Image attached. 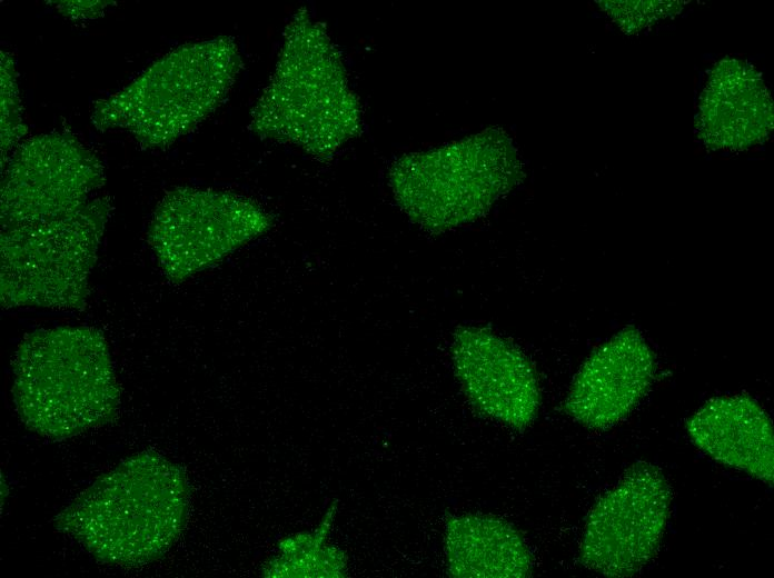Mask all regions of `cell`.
<instances>
[{
  "label": "cell",
  "mask_w": 774,
  "mask_h": 578,
  "mask_svg": "<svg viewBox=\"0 0 774 578\" xmlns=\"http://www.w3.org/2000/svg\"><path fill=\"white\" fill-rule=\"evenodd\" d=\"M523 177L510 139L498 130L405 155L389 172L403 211L423 229L437 233L483 217Z\"/></svg>",
  "instance_id": "5"
},
{
  "label": "cell",
  "mask_w": 774,
  "mask_h": 578,
  "mask_svg": "<svg viewBox=\"0 0 774 578\" xmlns=\"http://www.w3.org/2000/svg\"><path fill=\"white\" fill-rule=\"evenodd\" d=\"M671 505L672 489L661 468L647 461L633 464L592 507L580 562L612 578L638 572L659 548Z\"/></svg>",
  "instance_id": "8"
},
{
  "label": "cell",
  "mask_w": 774,
  "mask_h": 578,
  "mask_svg": "<svg viewBox=\"0 0 774 578\" xmlns=\"http://www.w3.org/2000/svg\"><path fill=\"white\" fill-rule=\"evenodd\" d=\"M57 8L59 11L69 18H95L102 13V9L107 7L109 1H58Z\"/></svg>",
  "instance_id": "18"
},
{
  "label": "cell",
  "mask_w": 774,
  "mask_h": 578,
  "mask_svg": "<svg viewBox=\"0 0 774 578\" xmlns=\"http://www.w3.org/2000/svg\"><path fill=\"white\" fill-rule=\"evenodd\" d=\"M603 11L626 33H637L656 22L678 14L684 8L683 1H598Z\"/></svg>",
  "instance_id": "17"
},
{
  "label": "cell",
  "mask_w": 774,
  "mask_h": 578,
  "mask_svg": "<svg viewBox=\"0 0 774 578\" xmlns=\"http://www.w3.org/2000/svg\"><path fill=\"white\" fill-rule=\"evenodd\" d=\"M111 210L97 197L61 217L1 229V307L85 309Z\"/></svg>",
  "instance_id": "6"
},
{
  "label": "cell",
  "mask_w": 774,
  "mask_h": 578,
  "mask_svg": "<svg viewBox=\"0 0 774 578\" xmlns=\"http://www.w3.org/2000/svg\"><path fill=\"white\" fill-rule=\"evenodd\" d=\"M262 139L327 160L360 128L358 99L326 28L306 8L287 23L274 73L251 110Z\"/></svg>",
  "instance_id": "2"
},
{
  "label": "cell",
  "mask_w": 774,
  "mask_h": 578,
  "mask_svg": "<svg viewBox=\"0 0 774 578\" xmlns=\"http://www.w3.org/2000/svg\"><path fill=\"white\" fill-rule=\"evenodd\" d=\"M773 124V102L761 72L736 58L715 63L702 91L696 119L705 146L745 150L764 142Z\"/></svg>",
  "instance_id": "12"
},
{
  "label": "cell",
  "mask_w": 774,
  "mask_h": 578,
  "mask_svg": "<svg viewBox=\"0 0 774 578\" xmlns=\"http://www.w3.org/2000/svg\"><path fill=\"white\" fill-rule=\"evenodd\" d=\"M686 431L693 444L717 462L773 486V425L752 397L708 400L686 420Z\"/></svg>",
  "instance_id": "13"
},
{
  "label": "cell",
  "mask_w": 774,
  "mask_h": 578,
  "mask_svg": "<svg viewBox=\"0 0 774 578\" xmlns=\"http://www.w3.org/2000/svg\"><path fill=\"white\" fill-rule=\"evenodd\" d=\"M655 368V356L641 331L625 327L583 363L564 409L589 429H608L625 419L647 393Z\"/></svg>",
  "instance_id": "11"
},
{
  "label": "cell",
  "mask_w": 774,
  "mask_h": 578,
  "mask_svg": "<svg viewBox=\"0 0 774 578\" xmlns=\"http://www.w3.org/2000/svg\"><path fill=\"white\" fill-rule=\"evenodd\" d=\"M106 181L100 159L69 132L22 141L1 169V229L69 213Z\"/></svg>",
  "instance_id": "9"
},
{
  "label": "cell",
  "mask_w": 774,
  "mask_h": 578,
  "mask_svg": "<svg viewBox=\"0 0 774 578\" xmlns=\"http://www.w3.org/2000/svg\"><path fill=\"white\" fill-rule=\"evenodd\" d=\"M334 511L326 514L312 532H302L284 539L279 554L264 570L269 577H341L346 571V557L334 546L326 545Z\"/></svg>",
  "instance_id": "15"
},
{
  "label": "cell",
  "mask_w": 774,
  "mask_h": 578,
  "mask_svg": "<svg viewBox=\"0 0 774 578\" xmlns=\"http://www.w3.org/2000/svg\"><path fill=\"white\" fill-rule=\"evenodd\" d=\"M241 66L230 37L179 46L127 87L97 100L91 122L100 131H127L143 148L168 147L219 107Z\"/></svg>",
  "instance_id": "4"
},
{
  "label": "cell",
  "mask_w": 774,
  "mask_h": 578,
  "mask_svg": "<svg viewBox=\"0 0 774 578\" xmlns=\"http://www.w3.org/2000/svg\"><path fill=\"white\" fill-rule=\"evenodd\" d=\"M1 169L6 166L13 150L22 142L27 126L22 117V104L17 82V72L12 56L1 51Z\"/></svg>",
  "instance_id": "16"
},
{
  "label": "cell",
  "mask_w": 774,
  "mask_h": 578,
  "mask_svg": "<svg viewBox=\"0 0 774 578\" xmlns=\"http://www.w3.org/2000/svg\"><path fill=\"white\" fill-rule=\"evenodd\" d=\"M272 222L259 203L245 196L179 187L159 202L147 239L165 276L178 283L267 232Z\"/></svg>",
  "instance_id": "7"
},
{
  "label": "cell",
  "mask_w": 774,
  "mask_h": 578,
  "mask_svg": "<svg viewBox=\"0 0 774 578\" xmlns=\"http://www.w3.org/2000/svg\"><path fill=\"white\" fill-rule=\"evenodd\" d=\"M445 546L453 577L522 578L532 571L530 552L507 521L489 516H454L446 524Z\"/></svg>",
  "instance_id": "14"
},
{
  "label": "cell",
  "mask_w": 774,
  "mask_h": 578,
  "mask_svg": "<svg viewBox=\"0 0 774 578\" xmlns=\"http://www.w3.org/2000/svg\"><path fill=\"white\" fill-rule=\"evenodd\" d=\"M452 352L456 376L475 408L515 429L535 420L539 385L519 348L488 329L460 327Z\"/></svg>",
  "instance_id": "10"
},
{
  "label": "cell",
  "mask_w": 774,
  "mask_h": 578,
  "mask_svg": "<svg viewBox=\"0 0 774 578\" xmlns=\"http://www.w3.org/2000/svg\"><path fill=\"white\" fill-rule=\"evenodd\" d=\"M188 507L183 470L147 450L99 477L53 522L99 560L138 566L160 558L172 546Z\"/></svg>",
  "instance_id": "1"
},
{
  "label": "cell",
  "mask_w": 774,
  "mask_h": 578,
  "mask_svg": "<svg viewBox=\"0 0 774 578\" xmlns=\"http://www.w3.org/2000/svg\"><path fill=\"white\" fill-rule=\"evenodd\" d=\"M12 397L28 429L62 440L111 422L120 388L103 333L89 326L38 329L12 362Z\"/></svg>",
  "instance_id": "3"
}]
</instances>
